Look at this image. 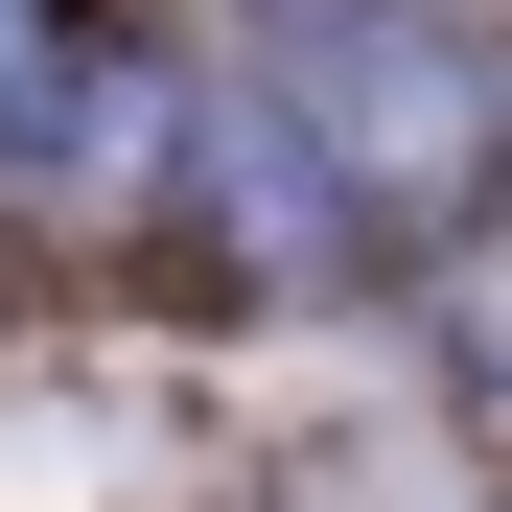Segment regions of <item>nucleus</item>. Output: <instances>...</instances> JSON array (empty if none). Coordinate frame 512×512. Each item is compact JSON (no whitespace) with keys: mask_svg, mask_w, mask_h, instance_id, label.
Segmentation results:
<instances>
[{"mask_svg":"<svg viewBox=\"0 0 512 512\" xmlns=\"http://www.w3.org/2000/svg\"><path fill=\"white\" fill-rule=\"evenodd\" d=\"M24 70H47V0H0V94H24Z\"/></svg>","mask_w":512,"mask_h":512,"instance_id":"2","label":"nucleus"},{"mask_svg":"<svg viewBox=\"0 0 512 512\" xmlns=\"http://www.w3.org/2000/svg\"><path fill=\"white\" fill-rule=\"evenodd\" d=\"M280 140L350 187V233H396V210H443L466 163H489V70H466L443 24H303V94H280Z\"/></svg>","mask_w":512,"mask_h":512,"instance_id":"1","label":"nucleus"}]
</instances>
